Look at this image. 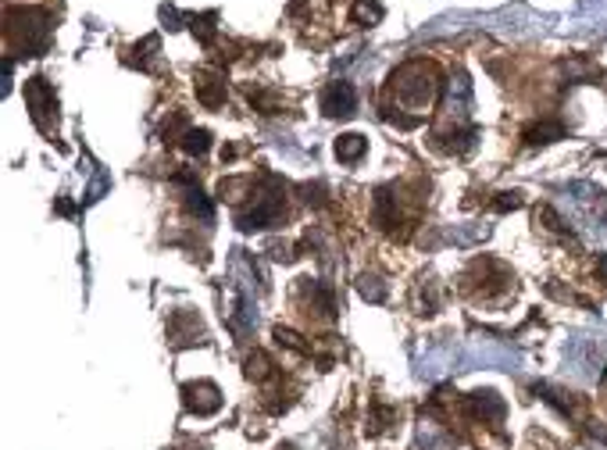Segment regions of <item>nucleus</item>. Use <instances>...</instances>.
Segmentation results:
<instances>
[{
	"label": "nucleus",
	"mask_w": 607,
	"mask_h": 450,
	"mask_svg": "<svg viewBox=\"0 0 607 450\" xmlns=\"http://www.w3.org/2000/svg\"><path fill=\"white\" fill-rule=\"evenodd\" d=\"M354 107H358V96H354L350 83H332L322 96V111L329 118H347V115H354Z\"/></svg>",
	"instance_id": "obj_1"
},
{
	"label": "nucleus",
	"mask_w": 607,
	"mask_h": 450,
	"mask_svg": "<svg viewBox=\"0 0 607 450\" xmlns=\"http://www.w3.org/2000/svg\"><path fill=\"white\" fill-rule=\"evenodd\" d=\"M561 133H565L561 125H536L525 136H529V143H550V136H561Z\"/></svg>",
	"instance_id": "obj_3"
},
{
	"label": "nucleus",
	"mask_w": 607,
	"mask_h": 450,
	"mask_svg": "<svg viewBox=\"0 0 607 450\" xmlns=\"http://www.w3.org/2000/svg\"><path fill=\"white\" fill-rule=\"evenodd\" d=\"M365 147H368V143H365L361 136H354V133H350V136H340V143H336V158H340V161H354V158H361V154H365Z\"/></svg>",
	"instance_id": "obj_2"
},
{
	"label": "nucleus",
	"mask_w": 607,
	"mask_h": 450,
	"mask_svg": "<svg viewBox=\"0 0 607 450\" xmlns=\"http://www.w3.org/2000/svg\"><path fill=\"white\" fill-rule=\"evenodd\" d=\"M186 151H190V154H204V151H207V133H186Z\"/></svg>",
	"instance_id": "obj_4"
}]
</instances>
